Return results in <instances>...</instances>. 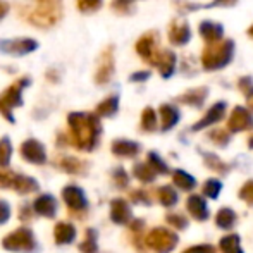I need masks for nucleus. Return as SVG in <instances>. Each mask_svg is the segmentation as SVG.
Returning a JSON list of instances; mask_svg holds the SVG:
<instances>
[{"label": "nucleus", "instance_id": "obj_8", "mask_svg": "<svg viewBox=\"0 0 253 253\" xmlns=\"http://www.w3.org/2000/svg\"><path fill=\"white\" fill-rule=\"evenodd\" d=\"M207 95H209V88H205V86L195 88V90H190L184 95H181V97L177 98V102L188 103V105H193V107H202L207 98Z\"/></svg>", "mask_w": 253, "mask_h": 253}, {"label": "nucleus", "instance_id": "obj_24", "mask_svg": "<svg viewBox=\"0 0 253 253\" xmlns=\"http://www.w3.org/2000/svg\"><path fill=\"white\" fill-rule=\"evenodd\" d=\"M150 159L153 160V164H155V166H157V170H160V172H162V174H166V172H167V166L162 162V160L159 159V157L155 155V153H152Z\"/></svg>", "mask_w": 253, "mask_h": 253}, {"label": "nucleus", "instance_id": "obj_19", "mask_svg": "<svg viewBox=\"0 0 253 253\" xmlns=\"http://www.w3.org/2000/svg\"><path fill=\"white\" fill-rule=\"evenodd\" d=\"M240 90L243 91V95L247 98L253 93V80H252L250 76L241 78V80H240Z\"/></svg>", "mask_w": 253, "mask_h": 253}, {"label": "nucleus", "instance_id": "obj_11", "mask_svg": "<svg viewBox=\"0 0 253 253\" xmlns=\"http://www.w3.org/2000/svg\"><path fill=\"white\" fill-rule=\"evenodd\" d=\"M215 224L220 227V229H231V227L236 224V213H234L233 209H220L217 212V217H215Z\"/></svg>", "mask_w": 253, "mask_h": 253}, {"label": "nucleus", "instance_id": "obj_26", "mask_svg": "<svg viewBox=\"0 0 253 253\" xmlns=\"http://www.w3.org/2000/svg\"><path fill=\"white\" fill-rule=\"evenodd\" d=\"M248 107H250V109L253 110V93L250 95V97H248Z\"/></svg>", "mask_w": 253, "mask_h": 253}, {"label": "nucleus", "instance_id": "obj_27", "mask_svg": "<svg viewBox=\"0 0 253 253\" xmlns=\"http://www.w3.org/2000/svg\"><path fill=\"white\" fill-rule=\"evenodd\" d=\"M248 145H250V148H253V138H250V143Z\"/></svg>", "mask_w": 253, "mask_h": 253}, {"label": "nucleus", "instance_id": "obj_2", "mask_svg": "<svg viewBox=\"0 0 253 253\" xmlns=\"http://www.w3.org/2000/svg\"><path fill=\"white\" fill-rule=\"evenodd\" d=\"M253 127V116L250 110L245 107H234L233 112L227 121V129L231 133H238V131H247Z\"/></svg>", "mask_w": 253, "mask_h": 253}, {"label": "nucleus", "instance_id": "obj_5", "mask_svg": "<svg viewBox=\"0 0 253 253\" xmlns=\"http://www.w3.org/2000/svg\"><path fill=\"white\" fill-rule=\"evenodd\" d=\"M224 114H226V103H224V102L213 103V105L209 109V112L205 114V117H203V119H200L193 126V131H200V129H203V127L212 126V124L219 123V121L224 117Z\"/></svg>", "mask_w": 253, "mask_h": 253}, {"label": "nucleus", "instance_id": "obj_4", "mask_svg": "<svg viewBox=\"0 0 253 253\" xmlns=\"http://www.w3.org/2000/svg\"><path fill=\"white\" fill-rule=\"evenodd\" d=\"M191 38V30L188 26V23L184 21H176V23L170 24L169 28V40L172 45H177V47H183L190 42Z\"/></svg>", "mask_w": 253, "mask_h": 253}, {"label": "nucleus", "instance_id": "obj_23", "mask_svg": "<svg viewBox=\"0 0 253 253\" xmlns=\"http://www.w3.org/2000/svg\"><path fill=\"white\" fill-rule=\"evenodd\" d=\"M238 0H213V2L207 3V5H203V7H231Z\"/></svg>", "mask_w": 253, "mask_h": 253}, {"label": "nucleus", "instance_id": "obj_20", "mask_svg": "<svg viewBox=\"0 0 253 253\" xmlns=\"http://www.w3.org/2000/svg\"><path fill=\"white\" fill-rule=\"evenodd\" d=\"M143 124L147 129H155V114H153L152 109H147L143 114Z\"/></svg>", "mask_w": 253, "mask_h": 253}, {"label": "nucleus", "instance_id": "obj_10", "mask_svg": "<svg viewBox=\"0 0 253 253\" xmlns=\"http://www.w3.org/2000/svg\"><path fill=\"white\" fill-rule=\"evenodd\" d=\"M160 117H162V129L167 131L172 126H176L179 121V112L172 105H162L160 107Z\"/></svg>", "mask_w": 253, "mask_h": 253}, {"label": "nucleus", "instance_id": "obj_6", "mask_svg": "<svg viewBox=\"0 0 253 253\" xmlns=\"http://www.w3.org/2000/svg\"><path fill=\"white\" fill-rule=\"evenodd\" d=\"M186 209L197 220H207L209 219V207L200 195H191L186 200Z\"/></svg>", "mask_w": 253, "mask_h": 253}, {"label": "nucleus", "instance_id": "obj_28", "mask_svg": "<svg viewBox=\"0 0 253 253\" xmlns=\"http://www.w3.org/2000/svg\"><path fill=\"white\" fill-rule=\"evenodd\" d=\"M248 33H250V35H252V37H253V26L250 28V30H248Z\"/></svg>", "mask_w": 253, "mask_h": 253}, {"label": "nucleus", "instance_id": "obj_22", "mask_svg": "<svg viewBox=\"0 0 253 253\" xmlns=\"http://www.w3.org/2000/svg\"><path fill=\"white\" fill-rule=\"evenodd\" d=\"M183 253H215V248L212 245H197V247H191Z\"/></svg>", "mask_w": 253, "mask_h": 253}, {"label": "nucleus", "instance_id": "obj_12", "mask_svg": "<svg viewBox=\"0 0 253 253\" xmlns=\"http://www.w3.org/2000/svg\"><path fill=\"white\" fill-rule=\"evenodd\" d=\"M219 248L222 253H243L240 245V236L238 234H229V236H224L219 243Z\"/></svg>", "mask_w": 253, "mask_h": 253}, {"label": "nucleus", "instance_id": "obj_1", "mask_svg": "<svg viewBox=\"0 0 253 253\" xmlns=\"http://www.w3.org/2000/svg\"><path fill=\"white\" fill-rule=\"evenodd\" d=\"M234 42L233 40H220L215 43H210L203 48L202 64L207 71H217L226 67L233 59Z\"/></svg>", "mask_w": 253, "mask_h": 253}, {"label": "nucleus", "instance_id": "obj_16", "mask_svg": "<svg viewBox=\"0 0 253 253\" xmlns=\"http://www.w3.org/2000/svg\"><path fill=\"white\" fill-rule=\"evenodd\" d=\"M209 138L213 141V143L219 145V147H226V145L229 143V140H231L229 133H227V131H224V129H213V131H210Z\"/></svg>", "mask_w": 253, "mask_h": 253}, {"label": "nucleus", "instance_id": "obj_13", "mask_svg": "<svg viewBox=\"0 0 253 253\" xmlns=\"http://www.w3.org/2000/svg\"><path fill=\"white\" fill-rule=\"evenodd\" d=\"M174 183L177 184V186L181 188V190L184 191H191L195 186H197V181H195L193 176H190L188 172H184V170H176L172 176Z\"/></svg>", "mask_w": 253, "mask_h": 253}, {"label": "nucleus", "instance_id": "obj_3", "mask_svg": "<svg viewBox=\"0 0 253 253\" xmlns=\"http://www.w3.org/2000/svg\"><path fill=\"white\" fill-rule=\"evenodd\" d=\"M148 243L160 253H169L177 245V236L167 229H155L148 236Z\"/></svg>", "mask_w": 253, "mask_h": 253}, {"label": "nucleus", "instance_id": "obj_21", "mask_svg": "<svg viewBox=\"0 0 253 253\" xmlns=\"http://www.w3.org/2000/svg\"><path fill=\"white\" fill-rule=\"evenodd\" d=\"M167 220H169L170 224H172V226H176L177 229H184V227H186V224H188V220L184 219L183 215H177V213H170L169 217H167Z\"/></svg>", "mask_w": 253, "mask_h": 253}, {"label": "nucleus", "instance_id": "obj_9", "mask_svg": "<svg viewBox=\"0 0 253 253\" xmlns=\"http://www.w3.org/2000/svg\"><path fill=\"white\" fill-rule=\"evenodd\" d=\"M157 66H159L160 74H162L164 78H169L170 74L174 73V67H176V55L169 50H162Z\"/></svg>", "mask_w": 253, "mask_h": 253}, {"label": "nucleus", "instance_id": "obj_18", "mask_svg": "<svg viewBox=\"0 0 253 253\" xmlns=\"http://www.w3.org/2000/svg\"><path fill=\"white\" fill-rule=\"evenodd\" d=\"M240 198L241 200H245L247 203H250V205H253V181H248V183L241 188Z\"/></svg>", "mask_w": 253, "mask_h": 253}, {"label": "nucleus", "instance_id": "obj_25", "mask_svg": "<svg viewBox=\"0 0 253 253\" xmlns=\"http://www.w3.org/2000/svg\"><path fill=\"white\" fill-rule=\"evenodd\" d=\"M150 76V73L148 71H143V73H138V74H134L131 80H134V81H143V80H147V78Z\"/></svg>", "mask_w": 253, "mask_h": 253}, {"label": "nucleus", "instance_id": "obj_14", "mask_svg": "<svg viewBox=\"0 0 253 253\" xmlns=\"http://www.w3.org/2000/svg\"><path fill=\"white\" fill-rule=\"evenodd\" d=\"M203 159H205V164H207V167H209V169L217 170V172H220V174H226L227 169H229V167H227L226 164L219 159V157L212 155V153H205V155H203Z\"/></svg>", "mask_w": 253, "mask_h": 253}, {"label": "nucleus", "instance_id": "obj_7", "mask_svg": "<svg viewBox=\"0 0 253 253\" xmlns=\"http://www.w3.org/2000/svg\"><path fill=\"white\" fill-rule=\"evenodd\" d=\"M198 31H200L202 38L207 42V43H215V42H220V38H222V26H220L219 23H212V21H203L200 23V28H198Z\"/></svg>", "mask_w": 253, "mask_h": 253}, {"label": "nucleus", "instance_id": "obj_15", "mask_svg": "<svg viewBox=\"0 0 253 253\" xmlns=\"http://www.w3.org/2000/svg\"><path fill=\"white\" fill-rule=\"evenodd\" d=\"M220 190H222V183L217 179H209L205 183V186H203V195L209 198H217L220 193Z\"/></svg>", "mask_w": 253, "mask_h": 253}, {"label": "nucleus", "instance_id": "obj_17", "mask_svg": "<svg viewBox=\"0 0 253 253\" xmlns=\"http://www.w3.org/2000/svg\"><path fill=\"white\" fill-rule=\"evenodd\" d=\"M159 195H160V202H162L166 207H170V205H174V203L177 202L176 191H174L172 188H169V186L162 188V190L159 191Z\"/></svg>", "mask_w": 253, "mask_h": 253}]
</instances>
